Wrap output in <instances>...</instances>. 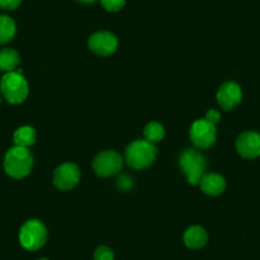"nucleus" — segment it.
Returning <instances> with one entry per match:
<instances>
[{
	"label": "nucleus",
	"instance_id": "f257e3e1",
	"mask_svg": "<svg viewBox=\"0 0 260 260\" xmlns=\"http://www.w3.org/2000/svg\"><path fill=\"white\" fill-rule=\"evenodd\" d=\"M34 166V157L28 148L13 147L4 157V170L13 179H23L31 172Z\"/></svg>",
	"mask_w": 260,
	"mask_h": 260
},
{
	"label": "nucleus",
	"instance_id": "f03ea898",
	"mask_svg": "<svg viewBox=\"0 0 260 260\" xmlns=\"http://www.w3.org/2000/svg\"><path fill=\"white\" fill-rule=\"evenodd\" d=\"M157 157V148L153 143L148 141H134L126 148L125 158L127 165L136 170L148 169Z\"/></svg>",
	"mask_w": 260,
	"mask_h": 260
},
{
	"label": "nucleus",
	"instance_id": "7ed1b4c3",
	"mask_svg": "<svg viewBox=\"0 0 260 260\" xmlns=\"http://www.w3.org/2000/svg\"><path fill=\"white\" fill-rule=\"evenodd\" d=\"M0 91L9 104H22L28 96V83L22 76V71L7 73L0 82Z\"/></svg>",
	"mask_w": 260,
	"mask_h": 260
},
{
	"label": "nucleus",
	"instance_id": "20e7f679",
	"mask_svg": "<svg viewBox=\"0 0 260 260\" xmlns=\"http://www.w3.org/2000/svg\"><path fill=\"white\" fill-rule=\"evenodd\" d=\"M47 239V230L39 219H29L24 222L19 230V242L28 251L41 249Z\"/></svg>",
	"mask_w": 260,
	"mask_h": 260
},
{
	"label": "nucleus",
	"instance_id": "39448f33",
	"mask_svg": "<svg viewBox=\"0 0 260 260\" xmlns=\"http://www.w3.org/2000/svg\"><path fill=\"white\" fill-rule=\"evenodd\" d=\"M180 166L184 174L186 175V179L189 184L197 185L201 181L202 176L206 171L207 162L204 156L199 153L195 149H186L182 152L180 157Z\"/></svg>",
	"mask_w": 260,
	"mask_h": 260
},
{
	"label": "nucleus",
	"instance_id": "423d86ee",
	"mask_svg": "<svg viewBox=\"0 0 260 260\" xmlns=\"http://www.w3.org/2000/svg\"><path fill=\"white\" fill-rule=\"evenodd\" d=\"M217 138L216 125L206 119L195 120L190 127V139L198 148H209Z\"/></svg>",
	"mask_w": 260,
	"mask_h": 260
},
{
	"label": "nucleus",
	"instance_id": "0eeeda50",
	"mask_svg": "<svg viewBox=\"0 0 260 260\" xmlns=\"http://www.w3.org/2000/svg\"><path fill=\"white\" fill-rule=\"evenodd\" d=\"M92 167L99 176H114L119 174L121 170L122 158L116 151H104L94 157Z\"/></svg>",
	"mask_w": 260,
	"mask_h": 260
},
{
	"label": "nucleus",
	"instance_id": "6e6552de",
	"mask_svg": "<svg viewBox=\"0 0 260 260\" xmlns=\"http://www.w3.org/2000/svg\"><path fill=\"white\" fill-rule=\"evenodd\" d=\"M52 180H54V185L59 190H62V191L72 190L78 185L79 180H81L79 167L76 164H72V162L60 165L55 170L54 179Z\"/></svg>",
	"mask_w": 260,
	"mask_h": 260
},
{
	"label": "nucleus",
	"instance_id": "1a4fd4ad",
	"mask_svg": "<svg viewBox=\"0 0 260 260\" xmlns=\"http://www.w3.org/2000/svg\"><path fill=\"white\" fill-rule=\"evenodd\" d=\"M117 46V37L109 31L96 32L88 40L89 50L99 56H110L116 51Z\"/></svg>",
	"mask_w": 260,
	"mask_h": 260
},
{
	"label": "nucleus",
	"instance_id": "9d476101",
	"mask_svg": "<svg viewBox=\"0 0 260 260\" xmlns=\"http://www.w3.org/2000/svg\"><path fill=\"white\" fill-rule=\"evenodd\" d=\"M241 87L236 82H226L219 87L217 92V102L224 111L234 110L241 102Z\"/></svg>",
	"mask_w": 260,
	"mask_h": 260
},
{
	"label": "nucleus",
	"instance_id": "9b49d317",
	"mask_svg": "<svg viewBox=\"0 0 260 260\" xmlns=\"http://www.w3.org/2000/svg\"><path fill=\"white\" fill-rule=\"evenodd\" d=\"M236 149L244 158L252 159L260 156V134L256 132H245L236 141Z\"/></svg>",
	"mask_w": 260,
	"mask_h": 260
},
{
	"label": "nucleus",
	"instance_id": "f8f14e48",
	"mask_svg": "<svg viewBox=\"0 0 260 260\" xmlns=\"http://www.w3.org/2000/svg\"><path fill=\"white\" fill-rule=\"evenodd\" d=\"M199 185H201L202 191L208 195H212V197H216V195L222 194L224 191V189H226V180H224L222 175L209 172V174H204L202 176Z\"/></svg>",
	"mask_w": 260,
	"mask_h": 260
},
{
	"label": "nucleus",
	"instance_id": "ddd939ff",
	"mask_svg": "<svg viewBox=\"0 0 260 260\" xmlns=\"http://www.w3.org/2000/svg\"><path fill=\"white\" fill-rule=\"evenodd\" d=\"M184 242L189 249H202L208 242V234L202 226H191L185 231Z\"/></svg>",
	"mask_w": 260,
	"mask_h": 260
},
{
	"label": "nucleus",
	"instance_id": "4468645a",
	"mask_svg": "<svg viewBox=\"0 0 260 260\" xmlns=\"http://www.w3.org/2000/svg\"><path fill=\"white\" fill-rule=\"evenodd\" d=\"M37 133L36 130L32 126H21L14 132L13 141L17 147H23V148H28V147L34 146L36 143Z\"/></svg>",
	"mask_w": 260,
	"mask_h": 260
},
{
	"label": "nucleus",
	"instance_id": "2eb2a0df",
	"mask_svg": "<svg viewBox=\"0 0 260 260\" xmlns=\"http://www.w3.org/2000/svg\"><path fill=\"white\" fill-rule=\"evenodd\" d=\"M21 62V56L18 52L13 49H2L0 50V71L14 72Z\"/></svg>",
	"mask_w": 260,
	"mask_h": 260
},
{
	"label": "nucleus",
	"instance_id": "dca6fc26",
	"mask_svg": "<svg viewBox=\"0 0 260 260\" xmlns=\"http://www.w3.org/2000/svg\"><path fill=\"white\" fill-rule=\"evenodd\" d=\"M16 31V23L11 17L0 16V45L12 41Z\"/></svg>",
	"mask_w": 260,
	"mask_h": 260
},
{
	"label": "nucleus",
	"instance_id": "f3484780",
	"mask_svg": "<svg viewBox=\"0 0 260 260\" xmlns=\"http://www.w3.org/2000/svg\"><path fill=\"white\" fill-rule=\"evenodd\" d=\"M144 137L146 141L151 143H158L165 138V127L157 121H151L144 127Z\"/></svg>",
	"mask_w": 260,
	"mask_h": 260
},
{
	"label": "nucleus",
	"instance_id": "a211bd4d",
	"mask_svg": "<svg viewBox=\"0 0 260 260\" xmlns=\"http://www.w3.org/2000/svg\"><path fill=\"white\" fill-rule=\"evenodd\" d=\"M94 260H114V251L109 246H99L94 251Z\"/></svg>",
	"mask_w": 260,
	"mask_h": 260
},
{
	"label": "nucleus",
	"instance_id": "6ab92c4d",
	"mask_svg": "<svg viewBox=\"0 0 260 260\" xmlns=\"http://www.w3.org/2000/svg\"><path fill=\"white\" fill-rule=\"evenodd\" d=\"M101 6L107 12H119L124 8L125 0H101Z\"/></svg>",
	"mask_w": 260,
	"mask_h": 260
},
{
	"label": "nucleus",
	"instance_id": "aec40b11",
	"mask_svg": "<svg viewBox=\"0 0 260 260\" xmlns=\"http://www.w3.org/2000/svg\"><path fill=\"white\" fill-rule=\"evenodd\" d=\"M22 0H0V8L4 11H14L21 6Z\"/></svg>",
	"mask_w": 260,
	"mask_h": 260
},
{
	"label": "nucleus",
	"instance_id": "412c9836",
	"mask_svg": "<svg viewBox=\"0 0 260 260\" xmlns=\"http://www.w3.org/2000/svg\"><path fill=\"white\" fill-rule=\"evenodd\" d=\"M204 119L208 120L209 122H212V124L216 125L217 122L219 121V119H221V112H219L218 110L212 109V110H209L208 112H207V115H206V117H204Z\"/></svg>",
	"mask_w": 260,
	"mask_h": 260
},
{
	"label": "nucleus",
	"instance_id": "4be33fe9",
	"mask_svg": "<svg viewBox=\"0 0 260 260\" xmlns=\"http://www.w3.org/2000/svg\"><path fill=\"white\" fill-rule=\"evenodd\" d=\"M78 2H82V3L89 4V3H94V2H97V0H78Z\"/></svg>",
	"mask_w": 260,
	"mask_h": 260
},
{
	"label": "nucleus",
	"instance_id": "5701e85b",
	"mask_svg": "<svg viewBox=\"0 0 260 260\" xmlns=\"http://www.w3.org/2000/svg\"><path fill=\"white\" fill-rule=\"evenodd\" d=\"M37 260H49V259H45V257H41V259H37Z\"/></svg>",
	"mask_w": 260,
	"mask_h": 260
}]
</instances>
